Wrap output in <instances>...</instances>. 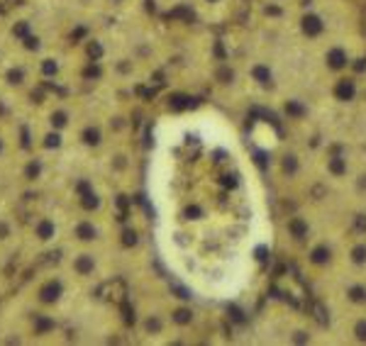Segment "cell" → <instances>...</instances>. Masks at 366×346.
<instances>
[{
    "mask_svg": "<svg viewBox=\"0 0 366 346\" xmlns=\"http://www.w3.org/2000/svg\"><path fill=\"white\" fill-rule=\"evenodd\" d=\"M76 236L83 239V241H90V239H95V227H93L90 222H81V225L76 227Z\"/></svg>",
    "mask_w": 366,
    "mask_h": 346,
    "instance_id": "obj_11",
    "label": "cell"
},
{
    "mask_svg": "<svg viewBox=\"0 0 366 346\" xmlns=\"http://www.w3.org/2000/svg\"><path fill=\"white\" fill-rule=\"evenodd\" d=\"M52 124L54 127H64L66 124V113H54L52 115Z\"/></svg>",
    "mask_w": 366,
    "mask_h": 346,
    "instance_id": "obj_16",
    "label": "cell"
},
{
    "mask_svg": "<svg viewBox=\"0 0 366 346\" xmlns=\"http://www.w3.org/2000/svg\"><path fill=\"white\" fill-rule=\"evenodd\" d=\"M52 327H54V322H52V319L37 317V329H39V332H47V329H52Z\"/></svg>",
    "mask_w": 366,
    "mask_h": 346,
    "instance_id": "obj_15",
    "label": "cell"
},
{
    "mask_svg": "<svg viewBox=\"0 0 366 346\" xmlns=\"http://www.w3.org/2000/svg\"><path fill=\"white\" fill-rule=\"evenodd\" d=\"M59 295H61V283L59 281H49L47 286H42V290H39V297L44 302H54Z\"/></svg>",
    "mask_w": 366,
    "mask_h": 346,
    "instance_id": "obj_8",
    "label": "cell"
},
{
    "mask_svg": "<svg viewBox=\"0 0 366 346\" xmlns=\"http://www.w3.org/2000/svg\"><path fill=\"white\" fill-rule=\"evenodd\" d=\"M88 54H90V57H93V58H98V57H100V54H103V49H100V44H90V47H88Z\"/></svg>",
    "mask_w": 366,
    "mask_h": 346,
    "instance_id": "obj_17",
    "label": "cell"
},
{
    "mask_svg": "<svg viewBox=\"0 0 366 346\" xmlns=\"http://www.w3.org/2000/svg\"><path fill=\"white\" fill-rule=\"evenodd\" d=\"M81 195H83V207L85 210H95V207H98V205H100V200H98V195H95V193H93V190H85V193H81Z\"/></svg>",
    "mask_w": 366,
    "mask_h": 346,
    "instance_id": "obj_13",
    "label": "cell"
},
{
    "mask_svg": "<svg viewBox=\"0 0 366 346\" xmlns=\"http://www.w3.org/2000/svg\"><path fill=\"white\" fill-rule=\"evenodd\" d=\"M59 142H61V139H59V134H49V137H47V142H44V146H59Z\"/></svg>",
    "mask_w": 366,
    "mask_h": 346,
    "instance_id": "obj_19",
    "label": "cell"
},
{
    "mask_svg": "<svg viewBox=\"0 0 366 346\" xmlns=\"http://www.w3.org/2000/svg\"><path fill=\"white\" fill-rule=\"evenodd\" d=\"M310 54H312V63H315L317 73H322L327 81H332V78L349 73L357 66V61L362 57V44H359V37L347 29V32L332 34L330 39L320 42L317 47H312Z\"/></svg>",
    "mask_w": 366,
    "mask_h": 346,
    "instance_id": "obj_2",
    "label": "cell"
},
{
    "mask_svg": "<svg viewBox=\"0 0 366 346\" xmlns=\"http://www.w3.org/2000/svg\"><path fill=\"white\" fill-rule=\"evenodd\" d=\"M325 173L332 180H344L352 173V169H349V156H344V154H330V156H325Z\"/></svg>",
    "mask_w": 366,
    "mask_h": 346,
    "instance_id": "obj_5",
    "label": "cell"
},
{
    "mask_svg": "<svg viewBox=\"0 0 366 346\" xmlns=\"http://www.w3.org/2000/svg\"><path fill=\"white\" fill-rule=\"evenodd\" d=\"M37 236H39V239H52V236H54V225H52L49 220H42V222L37 225Z\"/></svg>",
    "mask_w": 366,
    "mask_h": 346,
    "instance_id": "obj_12",
    "label": "cell"
},
{
    "mask_svg": "<svg viewBox=\"0 0 366 346\" xmlns=\"http://www.w3.org/2000/svg\"><path fill=\"white\" fill-rule=\"evenodd\" d=\"M347 256V263L354 268V271H364L366 268V241L364 239H357L349 244V249L344 251Z\"/></svg>",
    "mask_w": 366,
    "mask_h": 346,
    "instance_id": "obj_7",
    "label": "cell"
},
{
    "mask_svg": "<svg viewBox=\"0 0 366 346\" xmlns=\"http://www.w3.org/2000/svg\"><path fill=\"white\" fill-rule=\"evenodd\" d=\"M347 334L352 342L366 344V312L364 310H354L349 312V324H347Z\"/></svg>",
    "mask_w": 366,
    "mask_h": 346,
    "instance_id": "obj_6",
    "label": "cell"
},
{
    "mask_svg": "<svg viewBox=\"0 0 366 346\" xmlns=\"http://www.w3.org/2000/svg\"><path fill=\"white\" fill-rule=\"evenodd\" d=\"M244 81L259 90V93H274L279 88V68L274 63V58H266V57H252L247 58V66L242 71Z\"/></svg>",
    "mask_w": 366,
    "mask_h": 346,
    "instance_id": "obj_3",
    "label": "cell"
},
{
    "mask_svg": "<svg viewBox=\"0 0 366 346\" xmlns=\"http://www.w3.org/2000/svg\"><path fill=\"white\" fill-rule=\"evenodd\" d=\"M137 241V234L135 231H125V244H135Z\"/></svg>",
    "mask_w": 366,
    "mask_h": 346,
    "instance_id": "obj_22",
    "label": "cell"
},
{
    "mask_svg": "<svg viewBox=\"0 0 366 346\" xmlns=\"http://www.w3.org/2000/svg\"><path fill=\"white\" fill-rule=\"evenodd\" d=\"M264 5H269V7H274V10H281V12H288L291 7H295L300 0H261Z\"/></svg>",
    "mask_w": 366,
    "mask_h": 346,
    "instance_id": "obj_9",
    "label": "cell"
},
{
    "mask_svg": "<svg viewBox=\"0 0 366 346\" xmlns=\"http://www.w3.org/2000/svg\"><path fill=\"white\" fill-rule=\"evenodd\" d=\"M44 73H47V76L57 73V63H54V61H44Z\"/></svg>",
    "mask_w": 366,
    "mask_h": 346,
    "instance_id": "obj_18",
    "label": "cell"
},
{
    "mask_svg": "<svg viewBox=\"0 0 366 346\" xmlns=\"http://www.w3.org/2000/svg\"><path fill=\"white\" fill-rule=\"evenodd\" d=\"M25 44H27V49H37V39H34V37H27Z\"/></svg>",
    "mask_w": 366,
    "mask_h": 346,
    "instance_id": "obj_23",
    "label": "cell"
},
{
    "mask_svg": "<svg viewBox=\"0 0 366 346\" xmlns=\"http://www.w3.org/2000/svg\"><path fill=\"white\" fill-rule=\"evenodd\" d=\"M5 234H7V227H5V225H0V236H5Z\"/></svg>",
    "mask_w": 366,
    "mask_h": 346,
    "instance_id": "obj_25",
    "label": "cell"
},
{
    "mask_svg": "<svg viewBox=\"0 0 366 346\" xmlns=\"http://www.w3.org/2000/svg\"><path fill=\"white\" fill-rule=\"evenodd\" d=\"M37 173H39V164H29V166H27V175H29V178H34Z\"/></svg>",
    "mask_w": 366,
    "mask_h": 346,
    "instance_id": "obj_20",
    "label": "cell"
},
{
    "mask_svg": "<svg viewBox=\"0 0 366 346\" xmlns=\"http://www.w3.org/2000/svg\"><path fill=\"white\" fill-rule=\"evenodd\" d=\"M286 29L295 42L305 44L308 49L330 39L332 34L347 32L342 22L339 0H300L286 12Z\"/></svg>",
    "mask_w": 366,
    "mask_h": 346,
    "instance_id": "obj_1",
    "label": "cell"
},
{
    "mask_svg": "<svg viewBox=\"0 0 366 346\" xmlns=\"http://www.w3.org/2000/svg\"><path fill=\"white\" fill-rule=\"evenodd\" d=\"M83 139H85V144H98L100 142V132L98 129H85V134H83Z\"/></svg>",
    "mask_w": 366,
    "mask_h": 346,
    "instance_id": "obj_14",
    "label": "cell"
},
{
    "mask_svg": "<svg viewBox=\"0 0 366 346\" xmlns=\"http://www.w3.org/2000/svg\"><path fill=\"white\" fill-rule=\"evenodd\" d=\"M10 81L12 83H20L22 81V71H10Z\"/></svg>",
    "mask_w": 366,
    "mask_h": 346,
    "instance_id": "obj_21",
    "label": "cell"
},
{
    "mask_svg": "<svg viewBox=\"0 0 366 346\" xmlns=\"http://www.w3.org/2000/svg\"><path fill=\"white\" fill-rule=\"evenodd\" d=\"M25 32H27V25H25V22H22V25H17V27H15V34H25Z\"/></svg>",
    "mask_w": 366,
    "mask_h": 346,
    "instance_id": "obj_24",
    "label": "cell"
},
{
    "mask_svg": "<svg viewBox=\"0 0 366 346\" xmlns=\"http://www.w3.org/2000/svg\"><path fill=\"white\" fill-rule=\"evenodd\" d=\"M234 2L237 0H196V10L208 22H220L232 12Z\"/></svg>",
    "mask_w": 366,
    "mask_h": 346,
    "instance_id": "obj_4",
    "label": "cell"
},
{
    "mask_svg": "<svg viewBox=\"0 0 366 346\" xmlns=\"http://www.w3.org/2000/svg\"><path fill=\"white\" fill-rule=\"evenodd\" d=\"M93 256H88V254H83V256H78V261H76V271L81 273V276H88V273H93Z\"/></svg>",
    "mask_w": 366,
    "mask_h": 346,
    "instance_id": "obj_10",
    "label": "cell"
}]
</instances>
